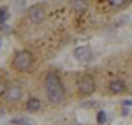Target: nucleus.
<instances>
[{"label":"nucleus","mask_w":132,"mask_h":125,"mask_svg":"<svg viewBox=\"0 0 132 125\" xmlns=\"http://www.w3.org/2000/svg\"><path fill=\"white\" fill-rule=\"evenodd\" d=\"M41 86H42L46 101L51 106H63L67 102V94H65L63 81H62V78L55 71H48L42 76Z\"/></svg>","instance_id":"1"},{"label":"nucleus","mask_w":132,"mask_h":125,"mask_svg":"<svg viewBox=\"0 0 132 125\" xmlns=\"http://www.w3.org/2000/svg\"><path fill=\"white\" fill-rule=\"evenodd\" d=\"M11 67L16 72H30L34 67V55L27 49H20L14 53L12 60H11Z\"/></svg>","instance_id":"2"},{"label":"nucleus","mask_w":132,"mask_h":125,"mask_svg":"<svg viewBox=\"0 0 132 125\" xmlns=\"http://www.w3.org/2000/svg\"><path fill=\"white\" fill-rule=\"evenodd\" d=\"M23 97H25L23 86L21 85H16V83H11L9 86H5V90L2 94V101L7 106H16L23 101Z\"/></svg>","instance_id":"3"},{"label":"nucleus","mask_w":132,"mask_h":125,"mask_svg":"<svg viewBox=\"0 0 132 125\" xmlns=\"http://www.w3.org/2000/svg\"><path fill=\"white\" fill-rule=\"evenodd\" d=\"M95 88H97L95 79L90 74H83L81 78L78 79V95L79 97H90V95H93Z\"/></svg>","instance_id":"4"},{"label":"nucleus","mask_w":132,"mask_h":125,"mask_svg":"<svg viewBox=\"0 0 132 125\" xmlns=\"http://www.w3.org/2000/svg\"><path fill=\"white\" fill-rule=\"evenodd\" d=\"M27 18H28V21L34 23V25L42 23L44 18H46V5H44V4H34L32 7L27 9Z\"/></svg>","instance_id":"5"},{"label":"nucleus","mask_w":132,"mask_h":125,"mask_svg":"<svg viewBox=\"0 0 132 125\" xmlns=\"http://www.w3.org/2000/svg\"><path fill=\"white\" fill-rule=\"evenodd\" d=\"M72 56H74L78 62L86 63V62H90L92 58H93V51H92L90 46H78V48L72 51Z\"/></svg>","instance_id":"6"},{"label":"nucleus","mask_w":132,"mask_h":125,"mask_svg":"<svg viewBox=\"0 0 132 125\" xmlns=\"http://www.w3.org/2000/svg\"><path fill=\"white\" fill-rule=\"evenodd\" d=\"M108 90H109V94L113 95H122L127 92V85L123 79H111L109 83H108Z\"/></svg>","instance_id":"7"},{"label":"nucleus","mask_w":132,"mask_h":125,"mask_svg":"<svg viewBox=\"0 0 132 125\" xmlns=\"http://www.w3.org/2000/svg\"><path fill=\"white\" fill-rule=\"evenodd\" d=\"M41 101L37 99V97H28V101H27V106H25V109L28 111V113H39L41 111Z\"/></svg>","instance_id":"8"},{"label":"nucleus","mask_w":132,"mask_h":125,"mask_svg":"<svg viewBox=\"0 0 132 125\" xmlns=\"http://www.w3.org/2000/svg\"><path fill=\"white\" fill-rule=\"evenodd\" d=\"M71 7L74 12H85L88 7V2L86 0H71Z\"/></svg>","instance_id":"9"},{"label":"nucleus","mask_w":132,"mask_h":125,"mask_svg":"<svg viewBox=\"0 0 132 125\" xmlns=\"http://www.w3.org/2000/svg\"><path fill=\"white\" fill-rule=\"evenodd\" d=\"M109 5H111L113 9H123L127 4H129V0H106Z\"/></svg>","instance_id":"10"},{"label":"nucleus","mask_w":132,"mask_h":125,"mask_svg":"<svg viewBox=\"0 0 132 125\" xmlns=\"http://www.w3.org/2000/svg\"><path fill=\"white\" fill-rule=\"evenodd\" d=\"M9 18V11H7V7H0V25L4 27L5 25V20Z\"/></svg>","instance_id":"11"},{"label":"nucleus","mask_w":132,"mask_h":125,"mask_svg":"<svg viewBox=\"0 0 132 125\" xmlns=\"http://www.w3.org/2000/svg\"><path fill=\"white\" fill-rule=\"evenodd\" d=\"M106 122H108V115H106V111H97V123L99 125H104L106 123Z\"/></svg>","instance_id":"12"},{"label":"nucleus","mask_w":132,"mask_h":125,"mask_svg":"<svg viewBox=\"0 0 132 125\" xmlns=\"http://www.w3.org/2000/svg\"><path fill=\"white\" fill-rule=\"evenodd\" d=\"M123 106H125V107H129V106H132V101H123Z\"/></svg>","instance_id":"13"},{"label":"nucleus","mask_w":132,"mask_h":125,"mask_svg":"<svg viewBox=\"0 0 132 125\" xmlns=\"http://www.w3.org/2000/svg\"><path fill=\"white\" fill-rule=\"evenodd\" d=\"M122 115H123V116L129 115V109H127V107H123V109H122Z\"/></svg>","instance_id":"14"},{"label":"nucleus","mask_w":132,"mask_h":125,"mask_svg":"<svg viewBox=\"0 0 132 125\" xmlns=\"http://www.w3.org/2000/svg\"><path fill=\"white\" fill-rule=\"evenodd\" d=\"M74 125H81V123H74Z\"/></svg>","instance_id":"15"},{"label":"nucleus","mask_w":132,"mask_h":125,"mask_svg":"<svg viewBox=\"0 0 132 125\" xmlns=\"http://www.w3.org/2000/svg\"><path fill=\"white\" fill-rule=\"evenodd\" d=\"M25 125H32V123H25Z\"/></svg>","instance_id":"16"},{"label":"nucleus","mask_w":132,"mask_h":125,"mask_svg":"<svg viewBox=\"0 0 132 125\" xmlns=\"http://www.w3.org/2000/svg\"><path fill=\"white\" fill-rule=\"evenodd\" d=\"M0 41H2V39H0Z\"/></svg>","instance_id":"17"}]
</instances>
